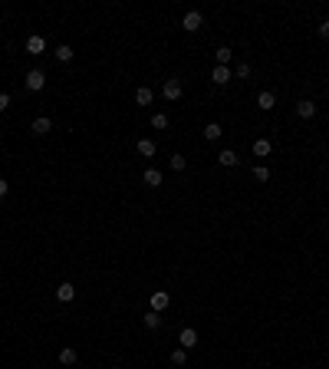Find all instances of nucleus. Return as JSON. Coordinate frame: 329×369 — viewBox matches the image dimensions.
I'll return each instance as SVG.
<instances>
[{
    "label": "nucleus",
    "mask_w": 329,
    "mask_h": 369,
    "mask_svg": "<svg viewBox=\"0 0 329 369\" xmlns=\"http://www.w3.org/2000/svg\"><path fill=\"white\" fill-rule=\"evenodd\" d=\"M73 297H76V287H73V283H59V287H56V300H59V303H69Z\"/></svg>",
    "instance_id": "nucleus-7"
},
{
    "label": "nucleus",
    "mask_w": 329,
    "mask_h": 369,
    "mask_svg": "<svg viewBox=\"0 0 329 369\" xmlns=\"http://www.w3.org/2000/svg\"><path fill=\"white\" fill-rule=\"evenodd\" d=\"M56 60H59V63H69V60H73V46L59 43V46H56Z\"/></svg>",
    "instance_id": "nucleus-20"
},
{
    "label": "nucleus",
    "mask_w": 329,
    "mask_h": 369,
    "mask_svg": "<svg viewBox=\"0 0 329 369\" xmlns=\"http://www.w3.org/2000/svg\"><path fill=\"white\" fill-rule=\"evenodd\" d=\"M142 182L148 185V188H158V185H162V172H158V168H148V172L142 175Z\"/></svg>",
    "instance_id": "nucleus-15"
},
{
    "label": "nucleus",
    "mask_w": 329,
    "mask_h": 369,
    "mask_svg": "<svg viewBox=\"0 0 329 369\" xmlns=\"http://www.w3.org/2000/svg\"><path fill=\"white\" fill-rule=\"evenodd\" d=\"M50 129H53V122L46 119V116H40V119H33V129L30 132H33V135H46Z\"/></svg>",
    "instance_id": "nucleus-11"
},
{
    "label": "nucleus",
    "mask_w": 329,
    "mask_h": 369,
    "mask_svg": "<svg viewBox=\"0 0 329 369\" xmlns=\"http://www.w3.org/2000/svg\"><path fill=\"white\" fill-rule=\"evenodd\" d=\"M230 60H234V53H230L227 46H221V50H218V66H227Z\"/></svg>",
    "instance_id": "nucleus-23"
},
{
    "label": "nucleus",
    "mask_w": 329,
    "mask_h": 369,
    "mask_svg": "<svg viewBox=\"0 0 329 369\" xmlns=\"http://www.w3.org/2000/svg\"><path fill=\"white\" fill-rule=\"evenodd\" d=\"M7 191H10V185H7L4 178H0V198H7Z\"/></svg>",
    "instance_id": "nucleus-29"
},
{
    "label": "nucleus",
    "mask_w": 329,
    "mask_h": 369,
    "mask_svg": "<svg viewBox=\"0 0 329 369\" xmlns=\"http://www.w3.org/2000/svg\"><path fill=\"white\" fill-rule=\"evenodd\" d=\"M188 363V350H174L171 353V366H185Z\"/></svg>",
    "instance_id": "nucleus-21"
},
{
    "label": "nucleus",
    "mask_w": 329,
    "mask_h": 369,
    "mask_svg": "<svg viewBox=\"0 0 329 369\" xmlns=\"http://www.w3.org/2000/svg\"><path fill=\"white\" fill-rule=\"evenodd\" d=\"M59 363L63 366H73L76 363V350H73V346H63V350H59Z\"/></svg>",
    "instance_id": "nucleus-19"
},
{
    "label": "nucleus",
    "mask_w": 329,
    "mask_h": 369,
    "mask_svg": "<svg viewBox=\"0 0 329 369\" xmlns=\"http://www.w3.org/2000/svg\"><path fill=\"white\" fill-rule=\"evenodd\" d=\"M152 129H168V116L165 112H155V116H152Z\"/></svg>",
    "instance_id": "nucleus-22"
},
{
    "label": "nucleus",
    "mask_w": 329,
    "mask_h": 369,
    "mask_svg": "<svg viewBox=\"0 0 329 369\" xmlns=\"http://www.w3.org/2000/svg\"><path fill=\"white\" fill-rule=\"evenodd\" d=\"M7 109H10V96L0 93V112H7Z\"/></svg>",
    "instance_id": "nucleus-27"
},
{
    "label": "nucleus",
    "mask_w": 329,
    "mask_h": 369,
    "mask_svg": "<svg viewBox=\"0 0 329 369\" xmlns=\"http://www.w3.org/2000/svg\"><path fill=\"white\" fill-rule=\"evenodd\" d=\"M171 168H174V172H185V168H188L185 155H171Z\"/></svg>",
    "instance_id": "nucleus-25"
},
{
    "label": "nucleus",
    "mask_w": 329,
    "mask_h": 369,
    "mask_svg": "<svg viewBox=\"0 0 329 369\" xmlns=\"http://www.w3.org/2000/svg\"><path fill=\"white\" fill-rule=\"evenodd\" d=\"M254 178H257V182H270V168H267V165H257V168H254Z\"/></svg>",
    "instance_id": "nucleus-24"
},
{
    "label": "nucleus",
    "mask_w": 329,
    "mask_h": 369,
    "mask_svg": "<svg viewBox=\"0 0 329 369\" xmlns=\"http://www.w3.org/2000/svg\"><path fill=\"white\" fill-rule=\"evenodd\" d=\"M221 135H224V129H221L218 122H207V125H204V138H207V142H218Z\"/></svg>",
    "instance_id": "nucleus-14"
},
{
    "label": "nucleus",
    "mask_w": 329,
    "mask_h": 369,
    "mask_svg": "<svg viewBox=\"0 0 329 369\" xmlns=\"http://www.w3.org/2000/svg\"><path fill=\"white\" fill-rule=\"evenodd\" d=\"M234 76H237V79H247V76H250V66H247V63H237Z\"/></svg>",
    "instance_id": "nucleus-26"
},
{
    "label": "nucleus",
    "mask_w": 329,
    "mask_h": 369,
    "mask_svg": "<svg viewBox=\"0 0 329 369\" xmlns=\"http://www.w3.org/2000/svg\"><path fill=\"white\" fill-rule=\"evenodd\" d=\"M201 23H204V17H201L198 10H188L185 17H181V26H185L188 33H194V30H201Z\"/></svg>",
    "instance_id": "nucleus-2"
},
{
    "label": "nucleus",
    "mask_w": 329,
    "mask_h": 369,
    "mask_svg": "<svg viewBox=\"0 0 329 369\" xmlns=\"http://www.w3.org/2000/svg\"><path fill=\"white\" fill-rule=\"evenodd\" d=\"M112 369H118V366H112Z\"/></svg>",
    "instance_id": "nucleus-30"
},
{
    "label": "nucleus",
    "mask_w": 329,
    "mask_h": 369,
    "mask_svg": "<svg viewBox=\"0 0 329 369\" xmlns=\"http://www.w3.org/2000/svg\"><path fill=\"white\" fill-rule=\"evenodd\" d=\"M257 106H260L263 112H270V109L277 106V96L274 93H260V96H257Z\"/></svg>",
    "instance_id": "nucleus-13"
},
{
    "label": "nucleus",
    "mask_w": 329,
    "mask_h": 369,
    "mask_svg": "<svg viewBox=\"0 0 329 369\" xmlns=\"http://www.w3.org/2000/svg\"><path fill=\"white\" fill-rule=\"evenodd\" d=\"M162 93H165V99H181V79H165V89H162Z\"/></svg>",
    "instance_id": "nucleus-4"
},
{
    "label": "nucleus",
    "mask_w": 329,
    "mask_h": 369,
    "mask_svg": "<svg viewBox=\"0 0 329 369\" xmlns=\"http://www.w3.org/2000/svg\"><path fill=\"white\" fill-rule=\"evenodd\" d=\"M211 79L218 82V86H227V82H230V69H227V66H214Z\"/></svg>",
    "instance_id": "nucleus-12"
},
{
    "label": "nucleus",
    "mask_w": 329,
    "mask_h": 369,
    "mask_svg": "<svg viewBox=\"0 0 329 369\" xmlns=\"http://www.w3.org/2000/svg\"><path fill=\"white\" fill-rule=\"evenodd\" d=\"M296 116H300V119H313V116H316V102L300 99V102H296Z\"/></svg>",
    "instance_id": "nucleus-6"
},
{
    "label": "nucleus",
    "mask_w": 329,
    "mask_h": 369,
    "mask_svg": "<svg viewBox=\"0 0 329 369\" xmlns=\"http://www.w3.org/2000/svg\"><path fill=\"white\" fill-rule=\"evenodd\" d=\"M152 99H155V93H152L148 86H138L135 89V102H138V106H152Z\"/></svg>",
    "instance_id": "nucleus-10"
},
{
    "label": "nucleus",
    "mask_w": 329,
    "mask_h": 369,
    "mask_svg": "<svg viewBox=\"0 0 329 369\" xmlns=\"http://www.w3.org/2000/svg\"><path fill=\"white\" fill-rule=\"evenodd\" d=\"M319 37H329V20H323V23H319Z\"/></svg>",
    "instance_id": "nucleus-28"
},
{
    "label": "nucleus",
    "mask_w": 329,
    "mask_h": 369,
    "mask_svg": "<svg viewBox=\"0 0 329 369\" xmlns=\"http://www.w3.org/2000/svg\"><path fill=\"white\" fill-rule=\"evenodd\" d=\"M218 162L224 165V168H234V165H241V158H237V152H234V149H224L221 155H218Z\"/></svg>",
    "instance_id": "nucleus-8"
},
{
    "label": "nucleus",
    "mask_w": 329,
    "mask_h": 369,
    "mask_svg": "<svg viewBox=\"0 0 329 369\" xmlns=\"http://www.w3.org/2000/svg\"><path fill=\"white\" fill-rule=\"evenodd\" d=\"M142 320H145V326H148V330H158V326H162V313H155V310H148Z\"/></svg>",
    "instance_id": "nucleus-18"
},
{
    "label": "nucleus",
    "mask_w": 329,
    "mask_h": 369,
    "mask_svg": "<svg viewBox=\"0 0 329 369\" xmlns=\"http://www.w3.org/2000/svg\"><path fill=\"white\" fill-rule=\"evenodd\" d=\"M23 82H26V89H30V93H40V89L46 86V73H43V69H30Z\"/></svg>",
    "instance_id": "nucleus-1"
},
{
    "label": "nucleus",
    "mask_w": 329,
    "mask_h": 369,
    "mask_svg": "<svg viewBox=\"0 0 329 369\" xmlns=\"http://www.w3.org/2000/svg\"><path fill=\"white\" fill-rule=\"evenodd\" d=\"M168 303H171V297H168L165 290H155V294H152V310H155V313L168 310Z\"/></svg>",
    "instance_id": "nucleus-5"
},
{
    "label": "nucleus",
    "mask_w": 329,
    "mask_h": 369,
    "mask_svg": "<svg viewBox=\"0 0 329 369\" xmlns=\"http://www.w3.org/2000/svg\"><path fill=\"white\" fill-rule=\"evenodd\" d=\"M43 50H46V40H43V37H30V40H26V53H33V56H40Z\"/></svg>",
    "instance_id": "nucleus-9"
},
{
    "label": "nucleus",
    "mask_w": 329,
    "mask_h": 369,
    "mask_svg": "<svg viewBox=\"0 0 329 369\" xmlns=\"http://www.w3.org/2000/svg\"><path fill=\"white\" fill-rule=\"evenodd\" d=\"M178 343H181V350H194V346H198V330L185 326V330L178 333Z\"/></svg>",
    "instance_id": "nucleus-3"
},
{
    "label": "nucleus",
    "mask_w": 329,
    "mask_h": 369,
    "mask_svg": "<svg viewBox=\"0 0 329 369\" xmlns=\"http://www.w3.org/2000/svg\"><path fill=\"white\" fill-rule=\"evenodd\" d=\"M254 155L257 158H267L270 155V138H257V142H254Z\"/></svg>",
    "instance_id": "nucleus-17"
},
{
    "label": "nucleus",
    "mask_w": 329,
    "mask_h": 369,
    "mask_svg": "<svg viewBox=\"0 0 329 369\" xmlns=\"http://www.w3.org/2000/svg\"><path fill=\"white\" fill-rule=\"evenodd\" d=\"M138 155L152 158V155H155V142H152V138H138Z\"/></svg>",
    "instance_id": "nucleus-16"
}]
</instances>
